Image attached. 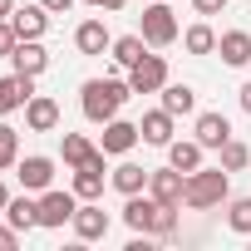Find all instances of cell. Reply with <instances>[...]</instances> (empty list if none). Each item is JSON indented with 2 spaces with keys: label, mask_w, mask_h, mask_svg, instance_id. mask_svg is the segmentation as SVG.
Segmentation results:
<instances>
[{
  "label": "cell",
  "mask_w": 251,
  "mask_h": 251,
  "mask_svg": "<svg viewBox=\"0 0 251 251\" xmlns=\"http://www.w3.org/2000/svg\"><path fill=\"white\" fill-rule=\"evenodd\" d=\"M128 79H89L84 89H79V108H84V118L89 123H108V118H118V108L128 103Z\"/></svg>",
  "instance_id": "6da1fadb"
},
{
  "label": "cell",
  "mask_w": 251,
  "mask_h": 251,
  "mask_svg": "<svg viewBox=\"0 0 251 251\" xmlns=\"http://www.w3.org/2000/svg\"><path fill=\"white\" fill-rule=\"evenodd\" d=\"M226 187H231V173H226V168H197V173H187L182 202H187L192 212H207V207H222V202H226Z\"/></svg>",
  "instance_id": "7a4b0ae2"
},
{
  "label": "cell",
  "mask_w": 251,
  "mask_h": 251,
  "mask_svg": "<svg viewBox=\"0 0 251 251\" xmlns=\"http://www.w3.org/2000/svg\"><path fill=\"white\" fill-rule=\"evenodd\" d=\"M138 35L148 40V50H168V45H177L182 25H177V15H173V5H168V0H153V5L143 10V25H138Z\"/></svg>",
  "instance_id": "3957f363"
},
{
  "label": "cell",
  "mask_w": 251,
  "mask_h": 251,
  "mask_svg": "<svg viewBox=\"0 0 251 251\" xmlns=\"http://www.w3.org/2000/svg\"><path fill=\"white\" fill-rule=\"evenodd\" d=\"M163 84H168V59L163 54H143L128 69V89L133 94H163Z\"/></svg>",
  "instance_id": "277c9868"
},
{
  "label": "cell",
  "mask_w": 251,
  "mask_h": 251,
  "mask_svg": "<svg viewBox=\"0 0 251 251\" xmlns=\"http://www.w3.org/2000/svg\"><path fill=\"white\" fill-rule=\"evenodd\" d=\"M74 212H79V192H54V187H45L40 192V226H64V222H74Z\"/></svg>",
  "instance_id": "5b68a950"
},
{
  "label": "cell",
  "mask_w": 251,
  "mask_h": 251,
  "mask_svg": "<svg viewBox=\"0 0 251 251\" xmlns=\"http://www.w3.org/2000/svg\"><path fill=\"white\" fill-rule=\"evenodd\" d=\"M148 192H153L158 202H168V207H182V192H187V173H177L173 163H168V168H153V173H148Z\"/></svg>",
  "instance_id": "8992f818"
},
{
  "label": "cell",
  "mask_w": 251,
  "mask_h": 251,
  "mask_svg": "<svg viewBox=\"0 0 251 251\" xmlns=\"http://www.w3.org/2000/svg\"><path fill=\"white\" fill-rule=\"evenodd\" d=\"M138 138H143V133H138V123H128V118H108V123H103L99 148H103L108 158H123V153H133Z\"/></svg>",
  "instance_id": "52a82bcc"
},
{
  "label": "cell",
  "mask_w": 251,
  "mask_h": 251,
  "mask_svg": "<svg viewBox=\"0 0 251 251\" xmlns=\"http://www.w3.org/2000/svg\"><path fill=\"white\" fill-rule=\"evenodd\" d=\"M158 197L153 192H133L128 202H123V222H128V231H148L153 236V226H158Z\"/></svg>",
  "instance_id": "ba28073f"
},
{
  "label": "cell",
  "mask_w": 251,
  "mask_h": 251,
  "mask_svg": "<svg viewBox=\"0 0 251 251\" xmlns=\"http://www.w3.org/2000/svg\"><path fill=\"white\" fill-rule=\"evenodd\" d=\"M15 177H20V187H25V192H45V187L54 182V158L30 153V158H20V163H15Z\"/></svg>",
  "instance_id": "9c48e42d"
},
{
  "label": "cell",
  "mask_w": 251,
  "mask_h": 251,
  "mask_svg": "<svg viewBox=\"0 0 251 251\" xmlns=\"http://www.w3.org/2000/svg\"><path fill=\"white\" fill-rule=\"evenodd\" d=\"M30 99H35V79L30 74H0V118L25 108Z\"/></svg>",
  "instance_id": "30bf717a"
},
{
  "label": "cell",
  "mask_w": 251,
  "mask_h": 251,
  "mask_svg": "<svg viewBox=\"0 0 251 251\" xmlns=\"http://www.w3.org/2000/svg\"><path fill=\"white\" fill-rule=\"evenodd\" d=\"M25 128H30V133H54V128H59V103H54L50 94H35V99L25 103Z\"/></svg>",
  "instance_id": "8fae6325"
},
{
  "label": "cell",
  "mask_w": 251,
  "mask_h": 251,
  "mask_svg": "<svg viewBox=\"0 0 251 251\" xmlns=\"http://www.w3.org/2000/svg\"><path fill=\"white\" fill-rule=\"evenodd\" d=\"M10 25H15L20 40H45V30H50V10L40 5V0H35V5H15Z\"/></svg>",
  "instance_id": "7c38bea8"
},
{
  "label": "cell",
  "mask_w": 251,
  "mask_h": 251,
  "mask_svg": "<svg viewBox=\"0 0 251 251\" xmlns=\"http://www.w3.org/2000/svg\"><path fill=\"white\" fill-rule=\"evenodd\" d=\"M103 158H108V153L99 148V153H94L84 168H74V192H79L84 202H94V197L103 192V173H108V168H103Z\"/></svg>",
  "instance_id": "4fadbf2b"
},
{
  "label": "cell",
  "mask_w": 251,
  "mask_h": 251,
  "mask_svg": "<svg viewBox=\"0 0 251 251\" xmlns=\"http://www.w3.org/2000/svg\"><path fill=\"white\" fill-rule=\"evenodd\" d=\"M69 226H74V236H79V241H103V236H108V212H103V207H94V202H84V207L74 212V222H69Z\"/></svg>",
  "instance_id": "5bb4252c"
},
{
  "label": "cell",
  "mask_w": 251,
  "mask_h": 251,
  "mask_svg": "<svg viewBox=\"0 0 251 251\" xmlns=\"http://www.w3.org/2000/svg\"><path fill=\"white\" fill-rule=\"evenodd\" d=\"M10 64H15V74H45L50 69V54H45V45L40 40H20L15 50H10Z\"/></svg>",
  "instance_id": "9a60e30c"
},
{
  "label": "cell",
  "mask_w": 251,
  "mask_h": 251,
  "mask_svg": "<svg viewBox=\"0 0 251 251\" xmlns=\"http://www.w3.org/2000/svg\"><path fill=\"white\" fill-rule=\"evenodd\" d=\"M217 54H222V64L246 69V64H251V35H246V30H226V35H217Z\"/></svg>",
  "instance_id": "2e32d148"
},
{
  "label": "cell",
  "mask_w": 251,
  "mask_h": 251,
  "mask_svg": "<svg viewBox=\"0 0 251 251\" xmlns=\"http://www.w3.org/2000/svg\"><path fill=\"white\" fill-rule=\"evenodd\" d=\"M74 50H79V54H103V50H113L108 25H103V20H84V25L74 30Z\"/></svg>",
  "instance_id": "e0dca14e"
},
{
  "label": "cell",
  "mask_w": 251,
  "mask_h": 251,
  "mask_svg": "<svg viewBox=\"0 0 251 251\" xmlns=\"http://www.w3.org/2000/svg\"><path fill=\"white\" fill-rule=\"evenodd\" d=\"M138 133H143V143H153V148H168V143H173V113H168V108H153V113H143Z\"/></svg>",
  "instance_id": "ac0fdd59"
},
{
  "label": "cell",
  "mask_w": 251,
  "mask_h": 251,
  "mask_svg": "<svg viewBox=\"0 0 251 251\" xmlns=\"http://www.w3.org/2000/svg\"><path fill=\"white\" fill-rule=\"evenodd\" d=\"M197 143L202 148H222L226 138H231V123H226V113H197Z\"/></svg>",
  "instance_id": "d6986e66"
},
{
  "label": "cell",
  "mask_w": 251,
  "mask_h": 251,
  "mask_svg": "<svg viewBox=\"0 0 251 251\" xmlns=\"http://www.w3.org/2000/svg\"><path fill=\"white\" fill-rule=\"evenodd\" d=\"M5 222H10L15 231H35V226H40V202H35L30 192H25V197H10V202H5Z\"/></svg>",
  "instance_id": "ffe728a7"
},
{
  "label": "cell",
  "mask_w": 251,
  "mask_h": 251,
  "mask_svg": "<svg viewBox=\"0 0 251 251\" xmlns=\"http://www.w3.org/2000/svg\"><path fill=\"white\" fill-rule=\"evenodd\" d=\"M148 173H153V168H138V163H118V168L108 173V182H113L123 197H133V192H148Z\"/></svg>",
  "instance_id": "44dd1931"
},
{
  "label": "cell",
  "mask_w": 251,
  "mask_h": 251,
  "mask_svg": "<svg viewBox=\"0 0 251 251\" xmlns=\"http://www.w3.org/2000/svg\"><path fill=\"white\" fill-rule=\"evenodd\" d=\"M168 163H173L177 173H197V168H202V143H197V138H173V143H168Z\"/></svg>",
  "instance_id": "7402d4cb"
},
{
  "label": "cell",
  "mask_w": 251,
  "mask_h": 251,
  "mask_svg": "<svg viewBox=\"0 0 251 251\" xmlns=\"http://www.w3.org/2000/svg\"><path fill=\"white\" fill-rule=\"evenodd\" d=\"M143 54H148V40H143V35H118V40H113V64H118V69H133Z\"/></svg>",
  "instance_id": "603a6c76"
},
{
  "label": "cell",
  "mask_w": 251,
  "mask_h": 251,
  "mask_svg": "<svg viewBox=\"0 0 251 251\" xmlns=\"http://www.w3.org/2000/svg\"><path fill=\"white\" fill-rule=\"evenodd\" d=\"M163 108H168L173 118H187V113L197 108V94H192L187 84H163Z\"/></svg>",
  "instance_id": "cb8c5ba5"
},
{
  "label": "cell",
  "mask_w": 251,
  "mask_h": 251,
  "mask_svg": "<svg viewBox=\"0 0 251 251\" xmlns=\"http://www.w3.org/2000/svg\"><path fill=\"white\" fill-rule=\"evenodd\" d=\"M182 45H187V54H217V30L212 25H187Z\"/></svg>",
  "instance_id": "d4e9b609"
},
{
  "label": "cell",
  "mask_w": 251,
  "mask_h": 251,
  "mask_svg": "<svg viewBox=\"0 0 251 251\" xmlns=\"http://www.w3.org/2000/svg\"><path fill=\"white\" fill-rule=\"evenodd\" d=\"M94 153H99V148H94L84 133H64V168H84Z\"/></svg>",
  "instance_id": "484cf974"
},
{
  "label": "cell",
  "mask_w": 251,
  "mask_h": 251,
  "mask_svg": "<svg viewBox=\"0 0 251 251\" xmlns=\"http://www.w3.org/2000/svg\"><path fill=\"white\" fill-rule=\"evenodd\" d=\"M20 163V133L10 128V123H0V173Z\"/></svg>",
  "instance_id": "4316f807"
},
{
  "label": "cell",
  "mask_w": 251,
  "mask_h": 251,
  "mask_svg": "<svg viewBox=\"0 0 251 251\" xmlns=\"http://www.w3.org/2000/svg\"><path fill=\"white\" fill-rule=\"evenodd\" d=\"M217 153H222V168H226V173H241V168L251 163V148H246V143H236V138H226Z\"/></svg>",
  "instance_id": "83f0119b"
},
{
  "label": "cell",
  "mask_w": 251,
  "mask_h": 251,
  "mask_svg": "<svg viewBox=\"0 0 251 251\" xmlns=\"http://www.w3.org/2000/svg\"><path fill=\"white\" fill-rule=\"evenodd\" d=\"M226 226L241 231V236H251V197H236V202L226 207Z\"/></svg>",
  "instance_id": "f1b7e54d"
},
{
  "label": "cell",
  "mask_w": 251,
  "mask_h": 251,
  "mask_svg": "<svg viewBox=\"0 0 251 251\" xmlns=\"http://www.w3.org/2000/svg\"><path fill=\"white\" fill-rule=\"evenodd\" d=\"M153 236H177V207H158V226H153Z\"/></svg>",
  "instance_id": "f546056e"
},
{
  "label": "cell",
  "mask_w": 251,
  "mask_h": 251,
  "mask_svg": "<svg viewBox=\"0 0 251 251\" xmlns=\"http://www.w3.org/2000/svg\"><path fill=\"white\" fill-rule=\"evenodd\" d=\"M20 45V35H15V25L10 20H0V59H10V50Z\"/></svg>",
  "instance_id": "4dcf8cb0"
},
{
  "label": "cell",
  "mask_w": 251,
  "mask_h": 251,
  "mask_svg": "<svg viewBox=\"0 0 251 251\" xmlns=\"http://www.w3.org/2000/svg\"><path fill=\"white\" fill-rule=\"evenodd\" d=\"M20 236H25V231H15V226H0V251H15V246H20Z\"/></svg>",
  "instance_id": "1f68e13d"
},
{
  "label": "cell",
  "mask_w": 251,
  "mask_h": 251,
  "mask_svg": "<svg viewBox=\"0 0 251 251\" xmlns=\"http://www.w3.org/2000/svg\"><path fill=\"white\" fill-rule=\"evenodd\" d=\"M222 5H226V0H192L197 15H222Z\"/></svg>",
  "instance_id": "d6a6232c"
},
{
  "label": "cell",
  "mask_w": 251,
  "mask_h": 251,
  "mask_svg": "<svg viewBox=\"0 0 251 251\" xmlns=\"http://www.w3.org/2000/svg\"><path fill=\"white\" fill-rule=\"evenodd\" d=\"M84 5H94V10H123L128 0H84Z\"/></svg>",
  "instance_id": "836d02e7"
},
{
  "label": "cell",
  "mask_w": 251,
  "mask_h": 251,
  "mask_svg": "<svg viewBox=\"0 0 251 251\" xmlns=\"http://www.w3.org/2000/svg\"><path fill=\"white\" fill-rule=\"evenodd\" d=\"M40 5H45V10H50V15H64V10H69V5H74V0H40Z\"/></svg>",
  "instance_id": "e575fe53"
},
{
  "label": "cell",
  "mask_w": 251,
  "mask_h": 251,
  "mask_svg": "<svg viewBox=\"0 0 251 251\" xmlns=\"http://www.w3.org/2000/svg\"><path fill=\"white\" fill-rule=\"evenodd\" d=\"M15 15V0H0V20H10Z\"/></svg>",
  "instance_id": "d590c367"
},
{
  "label": "cell",
  "mask_w": 251,
  "mask_h": 251,
  "mask_svg": "<svg viewBox=\"0 0 251 251\" xmlns=\"http://www.w3.org/2000/svg\"><path fill=\"white\" fill-rule=\"evenodd\" d=\"M241 108L251 113V84H241Z\"/></svg>",
  "instance_id": "8d00e7d4"
},
{
  "label": "cell",
  "mask_w": 251,
  "mask_h": 251,
  "mask_svg": "<svg viewBox=\"0 0 251 251\" xmlns=\"http://www.w3.org/2000/svg\"><path fill=\"white\" fill-rule=\"evenodd\" d=\"M5 202H10V192H5V182H0V217H5Z\"/></svg>",
  "instance_id": "74e56055"
}]
</instances>
